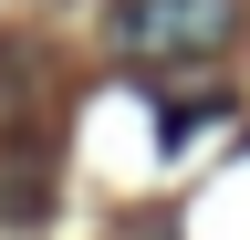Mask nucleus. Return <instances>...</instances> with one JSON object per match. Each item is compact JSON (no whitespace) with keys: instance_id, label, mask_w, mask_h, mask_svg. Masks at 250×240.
I'll return each mask as SVG.
<instances>
[{"instance_id":"nucleus-2","label":"nucleus","mask_w":250,"mask_h":240,"mask_svg":"<svg viewBox=\"0 0 250 240\" xmlns=\"http://www.w3.org/2000/svg\"><path fill=\"white\" fill-rule=\"evenodd\" d=\"M42 209H52V157H42L31 136H0V240L31 230Z\"/></svg>"},{"instance_id":"nucleus-3","label":"nucleus","mask_w":250,"mask_h":240,"mask_svg":"<svg viewBox=\"0 0 250 240\" xmlns=\"http://www.w3.org/2000/svg\"><path fill=\"white\" fill-rule=\"evenodd\" d=\"M31 105H42V73H31V52H11V42H0V136H11Z\"/></svg>"},{"instance_id":"nucleus-1","label":"nucleus","mask_w":250,"mask_h":240,"mask_svg":"<svg viewBox=\"0 0 250 240\" xmlns=\"http://www.w3.org/2000/svg\"><path fill=\"white\" fill-rule=\"evenodd\" d=\"M250 32V0H115L104 11V52L125 63H219Z\"/></svg>"}]
</instances>
